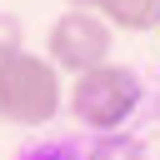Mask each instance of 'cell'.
Segmentation results:
<instances>
[{
    "label": "cell",
    "instance_id": "6",
    "mask_svg": "<svg viewBox=\"0 0 160 160\" xmlns=\"http://www.w3.org/2000/svg\"><path fill=\"white\" fill-rule=\"evenodd\" d=\"M20 50H25V25H20L15 10H0V65L15 60Z\"/></svg>",
    "mask_w": 160,
    "mask_h": 160
},
{
    "label": "cell",
    "instance_id": "2",
    "mask_svg": "<svg viewBox=\"0 0 160 160\" xmlns=\"http://www.w3.org/2000/svg\"><path fill=\"white\" fill-rule=\"evenodd\" d=\"M60 110H65V85L45 55L20 50L15 60L0 65V120L5 125L35 130V125H50Z\"/></svg>",
    "mask_w": 160,
    "mask_h": 160
},
{
    "label": "cell",
    "instance_id": "4",
    "mask_svg": "<svg viewBox=\"0 0 160 160\" xmlns=\"http://www.w3.org/2000/svg\"><path fill=\"white\" fill-rule=\"evenodd\" d=\"M90 10L110 30H125V35H140V30L160 25V0H90Z\"/></svg>",
    "mask_w": 160,
    "mask_h": 160
},
{
    "label": "cell",
    "instance_id": "3",
    "mask_svg": "<svg viewBox=\"0 0 160 160\" xmlns=\"http://www.w3.org/2000/svg\"><path fill=\"white\" fill-rule=\"evenodd\" d=\"M110 45H115V30L95 15V10H65L50 35H45V60L60 70V75H85L95 65L110 60Z\"/></svg>",
    "mask_w": 160,
    "mask_h": 160
},
{
    "label": "cell",
    "instance_id": "7",
    "mask_svg": "<svg viewBox=\"0 0 160 160\" xmlns=\"http://www.w3.org/2000/svg\"><path fill=\"white\" fill-rule=\"evenodd\" d=\"M20 160H85V150H80L75 140H45V145L25 150Z\"/></svg>",
    "mask_w": 160,
    "mask_h": 160
},
{
    "label": "cell",
    "instance_id": "5",
    "mask_svg": "<svg viewBox=\"0 0 160 160\" xmlns=\"http://www.w3.org/2000/svg\"><path fill=\"white\" fill-rule=\"evenodd\" d=\"M85 160H145V145L135 135H100L85 150Z\"/></svg>",
    "mask_w": 160,
    "mask_h": 160
},
{
    "label": "cell",
    "instance_id": "1",
    "mask_svg": "<svg viewBox=\"0 0 160 160\" xmlns=\"http://www.w3.org/2000/svg\"><path fill=\"white\" fill-rule=\"evenodd\" d=\"M140 95H145V90H140V75H135L130 65L105 60V65H95V70H85V75L70 80L65 110H70V120H75L80 130L115 135V130L140 110Z\"/></svg>",
    "mask_w": 160,
    "mask_h": 160
},
{
    "label": "cell",
    "instance_id": "8",
    "mask_svg": "<svg viewBox=\"0 0 160 160\" xmlns=\"http://www.w3.org/2000/svg\"><path fill=\"white\" fill-rule=\"evenodd\" d=\"M65 10H90V0H65Z\"/></svg>",
    "mask_w": 160,
    "mask_h": 160
}]
</instances>
